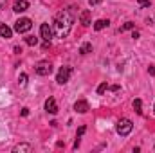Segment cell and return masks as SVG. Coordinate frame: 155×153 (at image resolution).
<instances>
[{
  "instance_id": "cell-1",
  "label": "cell",
  "mask_w": 155,
  "mask_h": 153,
  "mask_svg": "<svg viewBox=\"0 0 155 153\" xmlns=\"http://www.w3.org/2000/svg\"><path fill=\"white\" fill-rule=\"evenodd\" d=\"M72 24H74L72 13H71L69 9L60 11V13L56 15V18H54V33H56V36H58V38H65V36L71 33Z\"/></svg>"
},
{
  "instance_id": "cell-2",
  "label": "cell",
  "mask_w": 155,
  "mask_h": 153,
  "mask_svg": "<svg viewBox=\"0 0 155 153\" xmlns=\"http://www.w3.org/2000/svg\"><path fill=\"white\" fill-rule=\"evenodd\" d=\"M132 130H134V122H132L130 119H121V121H117L116 132L121 135V137H126Z\"/></svg>"
},
{
  "instance_id": "cell-3",
  "label": "cell",
  "mask_w": 155,
  "mask_h": 153,
  "mask_svg": "<svg viewBox=\"0 0 155 153\" xmlns=\"http://www.w3.org/2000/svg\"><path fill=\"white\" fill-rule=\"evenodd\" d=\"M31 27H33V22L29 18H20L15 24V31L16 33H27V31H31Z\"/></svg>"
},
{
  "instance_id": "cell-4",
  "label": "cell",
  "mask_w": 155,
  "mask_h": 153,
  "mask_svg": "<svg viewBox=\"0 0 155 153\" xmlns=\"http://www.w3.org/2000/svg\"><path fill=\"white\" fill-rule=\"evenodd\" d=\"M35 70H36L38 76H49L52 72V65L49 61H38L36 67H35Z\"/></svg>"
},
{
  "instance_id": "cell-5",
  "label": "cell",
  "mask_w": 155,
  "mask_h": 153,
  "mask_svg": "<svg viewBox=\"0 0 155 153\" xmlns=\"http://www.w3.org/2000/svg\"><path fill=\"white\" fill-rule=\"evenodd\" d=\"M71 74H72V69H71V67H61L60 72H58V76H56V81H58L60 85H65V83L69 81Z\"/></svg>"
},
{
  "instance_id": "cell-6",
  "label": "cell",
  "mask_w": 155,
  "mask_h": 153,
  "mask_svg": "<svg viewBox=\"0 0 155 153\" xmlns=\"http://www.w3.org/2000/svg\"><path fill=\"white\" fill-rule=\"evenodd\" d=\"M40 34H41V38L45 40V41H51V38H52V27H51L49 24H41Z\"/></svg>"
},
{
  "instance_id": "cell-7",
  "label": "cell",
  "mask_w": 155,
  "mask_h": 153,
  "mask_svg": "<svg viewBox=\"0 0 155 153\" xmlns=\"http://www.w3.org/2000/svg\"><path fill=\"white\" fill-rule=\"evenodd\" d=\"M27 7H29L27 0H16L15 5H13V11L15 13H24V11H27Z\"/></svg>"
},
{
  "instance_id": "cell-8",
  "label": "cell",
  "mask_w": 155,
  "mask_h": 153,
  "mask_svg": "<svg viewBox=\"0 0 155 153\" xmlns=\"http://www.w3.org/2000/svg\"><path fill=\"white\" fill-rule=\"evenodd\" d=\"M45 110H47L49 114H56V112H58V105H56V99H54V97H49V99L45 101Z\"/></svg>"
},
{
  "instance_id": "cell-9",
  "label": "cell",
  "mask_w": 155,
  "mask_h": 153,
  "mask_svg": "<svg viewBox=\"0 0 155 153\" xmlns=\"http://www.w3.org/2000/svg\"><path fill=\"white\" fill-rule=\"evenodd\" d=\"M74 110H76L78 114H87L88 112V103L85 99H79V101H76V105H74Z\"/></svg>"
},
{
  "instance_id": "cell-10",
  "label": "cell",
  "mask_w": 155,
  "mask_h": 153,
  "mask_svg": "<svg viewBox=\"0 0 155 153\" xmlns=\"http://www.w3.org/2000/svg\"><path fill=\"white\" fill-rule=\"evenodd\" d=\"M79 22H81V25H90V11L88 9H85V11H81V15H79Z\"/></svg>"
},
{
  "instance_id": "cell-11",
  "label": "cell",
  "mask_w": 155,
  "mask_h": 153,
  "mask_svg": "<svg viewBox=\"0 0 155 153\" xmlns=\"http://www.w3.org/2000/svg\"><path fill=\"white\" fill-rule=\"evenodd\" d=\"M0 36H2V38H11V36H13L11 27H7L5 24H4V25H0Z\"/></svg>"
},
{
  "instance_id": "cell-12",
  "label": "cell",
  "mask_w": 155,
  "mask_h": 153,
  "mask_svg": "<svg viewBox=\"0 0 155 153\" xmlns=\"http://www.w3.org/2000/svg\"><path fill=\"white\" fill-rule=\"evenodd\" d=\"M108 24H110L108 20H97V22L94 24V29H96V31H101V29L108 27Z\"/></svg>"
},
{
  "instance_id": "cell-13",
  "label": "cell",
  "mask_w": 155,
  "mask_h": 153,
  "mask_svg": "<svg viewBox=\"0 0 155 153\" xmlns=\"http://www.w3.org/2000/svg\"><path fill=\"white\" fill-rule=\"evenodd\" d=\"M90 50H92V43H83L79 47V54H88Z\"/></svg>"
},
{
  "instance_id": "cell-14",
  "label": "cell",
  "mask_w": 155,
  "mask_h": 153,
  "mask_svg": "<svg viewBox=\"0 0 155 153\" xmlns=\"http://www.w3.org/2000/svg\"><path fill=\"white\" fill-rule=\"evenodd\" d=\"M135 27V24L134 22H126L123 27H119V33H124V31H128V29H134Z\"/></svg>"
},
{
  "instance_id": "cell-15",
  "label": "cell",
  "mask_w": 155,
  "mask_h": 153,
  "mask_svg": "<svg viewBox=\"0 0 155 153\" xmlns=\"http://www.w3.org/2000/svg\"><path fill=\"white\" fill-rule=\"evenodd\" d=\"M134 108H135V112H137L139 115L143 114V110H141V108H143V103H141V99H135V101H134Z\"/></svg>"
},
{
  "instance_id": "cell-16",
  "label": "cell",
  "mask_w": 155,
  "mask_h": 153,
  "mask_svg": "<svg viewBox=\"0 0 155 153\" xmlns=\"http://www.w3.org/2000/svg\"><path fill=\"white\" fill-rule=\"evenodd\" d=\"M15 151H31V146L29 144H20L15 148Z\"/></svg>"
},
{
  "instance_id": "cell-17",
  "label": "cell",
  "mask_w": 155,
  "mask_h": 153,
  "mask_svg": "<svg viewBox=\"0 0 155 153\" xmlns=\"http://www.w3.org/2000/svg\"><path fill=\"white\" fill-rule=\"evenodd\" d=\"M18 85H20V86H25V85H27V74H20V77H18Z\"/></svg>"
},
{
  "instance_id": "cell-18",
  "label": "cell",
  "mask_w": 155,
  "mask_h": 153,
  "mask_svg": "<svg viewBox=\"0 0 155 153\" xmlns=\"http://www.w3.org/2000/svg\"><path fill=\"white\" fill-rule=\"evenodd\" d=\"M107 88H108V85H107V83H101V85L97 86V94H99V96H101V94H105V92H107Z\"/></svg>"
},
{
  "instance_id": "cell-19",
  "label": "cell",
  "mask_w": 155,
  "mask_h": 153,
  "mask_svg": "<svg viewBox=\"0 0 155 153\" xmlns=\"http://www.w3.org/2000/svg\"><path fill=\"white\" fill-rule=\"evenodd\" d=\"M25 43H27V45H36V43H38V38H35V36H27V38H25Z\"/></svg>"
},
{
  "instance_id": "cell-20",
  "label": "cell",
  "mask_w": 155,
  "mask_h": 153,
  "mask_svg": "<svg viewBox=\"0 0 155 153\" xmlns=\"http://www.w3.org/2000/svg\"><path fill=\"white\" fill-rule=\"evenodd\" d=\"M141 7H150V0H137Z\"/></svg>"
},
{
  "instance_id": "cell-21",
  "label": "cell",
  "mask_w": 155,
  "mask_h": 153,
  "mask_svg": "<svg viewBox=\"0 0 155 153\" xmlns=\"http://www.w3.org/2000/svg\"><path fill=\"white\" fill-rule=\"evenodd\" d=\"M83 133H85V126H81V128H79V130H78V137H81V135H83Z\"/></svg>"
},
{
  "instance_id": "cell-22",
  "label": "cell",
  "mask_w": 155,
  "mask_h": 153,
  "mask_svg": "<svg viewBox=\"0 0 155 153\" xmlns=\"http://www.w3.org/2000/svg\"><path fill=\"white\" fill-rule=\"evenodd\" d=\"M88 4L90 5H97V4H101V0H88Z\"/></svg>"
},
{
  "instance_id": "cell-23",
  "label": "cell",
  "mask_w": 155,
  "mask_h": 153,
  "mask_svg": "<svg viewBox=\"0 0 155 153\" xmlns=\"http://www.w3.org/2000/svg\"><path fill=\"white\" fill-rule=\"evenodd\" d=\"M22 115L27 117V115H29V108H24V110H22Z\"/></svg>"
},
{
  "instance_id": "cell-24",
  "label": "cell",
  "mask_w": 155,
  "mask_h": 153,
  "mask_svg": "<svg viewBox=\"0 0 155 153\" xmlns=\"http://www.w3.org/2000/svg\"><path fill=\"white\" fill-rule=\"evenodd\" d=\"M5 4H7V0H0V9H4V7H5Z\"/></svg>"
},
{
  "instance_id": "cell-25",
  "label": "cell",
  "mask_w": 155,
  "mask_h": 153,
  "mask_svg": "<svg viewBox=\"0 0 155 153\" xmlns=\"http://www.w3.org/2000/svg\"><path fill=\"white\" fill-rule=\"evenodd\" d=\"M148 72H150L152 76H155V67H150V69H148Z\"/></svg>"
},
{
  "instance_id": "cell-26",
  "label": "cell",
  "mask_w": 155,
  "mask_h": 153,
  "mask_svg": "<svg viewBox=\"0 0 155 153\" xmlns=\"http://www.w3.org/2000/svg\"><path fill=\"white\" fill-rule=\"evenodd\" d=\"M153 110H155V108H153Z\"/></svg>"
}]
</instances>
